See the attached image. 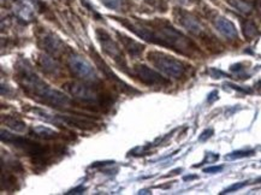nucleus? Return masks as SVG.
I'll list each match as a JSON object with an SVG mask.
<instances>
[{
  "label": "nucleus",
  "instance_id": "23",
  "mask_svg": "<svg viewBox=\"0 0 261 195\" xmlns=\"http://www.w3.org/2000/svg\"><path fill=\"white\" fill-rule=\"evenodd\" d=\"M212 134H213L212 130H206V132H203V133H202V135L200 136V140H201V141H205L206 139H208V137L212 136Z\"/></svg>",
  "mask_w": 261,
  "mask_h": 195
},
{
  "label": "nucleus",
  "instance_id": "10",
  "mask_svg": "<svg viewBox=\"0 0 261 195\" xmlns=\"http://www.w3.org/2000/svg\"><path fill=\"white\" fill-rule=\"evenodd\" d=\"M39 46L42 50H45L48 55L59 56L64 52V42L60 40L58 36H56L52 33H46L39 39Z\"/></svg>",
  "mask_w": 261,
  "mask_h": 195
},
{
  "label": "nucleus",
  "instance_id": "16",
  "mask_svg": "<svg viewBox=\"0 0 261 195\" xmlns=\"http://www.w3.org/2000/svg\"><path fill=\"white\" fill-rule=\"evenodd\" d=\"M232 8H235L237 11L248 15L254 10V2L253 0H226Z\"/></svg>",
  "mask_w": 261,
  "mask_h": 195
},
{
  "label": "nucleus",
  "instance_id": "8",
  "mask_svg": "<svg viewBox=\"0 0 261 195\" xmlns=\"http://www.w3.org/2000/svg\"><path fill=\"white\" fill-rule=\"evenodd\" d=\"M68 66L73 75L83 81H96V72L94 68L85 58L77 55H71L68 58Z\"/></svg>",
  "mask_w": 261,
  "mask_h": 195
},
{
  "label": "nucleus",
  "instance_id": "1",
  "mask_svg": "<svg viewBox=\"0 0 261 195\" xmlns=\"http://www.w3.org/2000/svg\"><path fill=\"white\" fill-rule=\"evenodd\" d=\"M115 19L145 41L167 47L183 56H193L197 51V47L187 36H184L164 19L132 21V19L118 17H115Z\"/></svg>",
  "mask_w": 261,
  "mask_h": 195
},
{
  "label": "nucleus",
  "instance_id": "21",
  "mask_svg": "<svg viewBox=\"0 0 261 195\" xmlns=\"http://www.w3.org/2000/svg\"><path fill=\"white\" fill-rule=\"evenodd\" d=\"M252 154H253V151H249V152H243V151H241V152H235V153L230 154V156H227L226 158H229V159H231V158L248 157V156H252Z\"/></svg>",
  "mask_w": 261,
  "mask_h": 195
},
{
  "label": "nucleus",
  "instance_id": "13",
  "mask_svg": "<svg viewBox=\"0 0 261 195\" xmlns=\"http://www.w3.org/2000/svg\"><path fill=\"white\" fill-rule=\"evenodd\" d=\"M39 66L42 69L43 72L48 74V75H59L62 71V66L57 60L51 56L41 55L39 56Z\"/></svg>",
  "mask_w": 261,
  "mask_h": 195
},
{
  "label": "nucleus",
  "instance_id": "24",
  "mask_svg": "<svg viewBox=\"0 0 261 195\" xmlns=\"http://www.w3.org/2000/svg\"><path fill=\"white\" fill-rule=\"evenodd\" d=\"M222 166H214V167H208V169H205V173H218V171L222 170Z\"/></svg>",
  "mask_w": 261,
  "mask_h": 195
},
{
  "label": "nucleus",
  "instance_id": "9",
  "mask_svg": "<svg viewBox=\"0 0 261 195\" xmlns=\"http://www.w3.org/2000/svg\"><path fill=\"white\" fill-rule=\"evenodd\" d=\"M90 56H92V58H93V60H94L95 65L98 66L100 71H101L103 75H105L107 80L111 81L113 85H115V87L119 88L120 90H122V92H124V93H132V94L133 93H139L137 90L130 88V87L126 85V83H124L122 80L118 79L116 74L112 71V69L110 68L109 65H107L105 60H103L101 57L99 56L98 52L94 51V50H92V51H90Z\"/></svg>",
  "mask_w": 261,
  "mask_h": 195
},
{
  "label": "nucleus",
  "instance_id": "4",
  "mask_svg": "<svg viewBox=\"0 0 261 195\" xmlns=\"http://www.w3.org/2000/svg\"><path fill=\"white\" fill-rule=\"evenodd\" d=\"M147 59L152 64L156 70L163 72L164 75L169 77L179 79L186 72V65L180 60L173 58L171 56H167L165 53L158 51H150L147 55Z\"/></svg>",
  "mask_w": 261,
  "mask_h": 195
},
{
  "label": "nucleus",
  "instance_id": "11",
  "mask_svg": "<svg viewBox=\"0 0 261 195\" xmlns=\"http://www.w3.org/2000/svg\"><path fill=\"white\" fill-rule=\"evenodd\" d=\"M177 21L179 22V25L184 27L188 32L192 33L193 35L196 36H201L205 30H203L202 26L200 25V22L194 17V16L189 15L188 12H184V11H178L175 13Z\"/></svg>",
  "mask_w": 261,
  "mask_h": 195
},
{
  "label": "nucleus",
  "instance_id": "25",
  "mask_svg": "<svg viewBox=\"0 0 261 195\" xmlns=\"http://www.w3.org/2000/svg\"><path fill=\"white\" fill-rule=\"evenodd\" d=\"M180 2H182L183 4H187V3H188V0H180Z\"/></svg>",
  "mask_w": 261,
  "mask_h": 195
},
{
  "label": "nucleus",
  "instance_id": "22",
  "mask_svg": "<svg viewBox=\"0 0 261 195\" xmlns=\"http://www.w3.org/2000/svg\"><path fill=\"white\" fill-rule=\"evenodd\" d=\"M86 190V188L83 187V186H80V187H77V188H75V189H72V190H70L68 194H82L83 191Z\"/></svg>",
  "mask_w": 261,
  "mask_h": 195
},
{
  "label": "nucleus",
  "instance_id": "12",
  "mask_svg": "<svg viewBox=\"0 0 261 195\" xmlns=\"http://www.w3.org/2000/svg\"><path fill=\"white\" fill-rule=\"evenodd\" d=\"M213 25L216 27V29L227 39H236L237 38V29L235 25L231 21L225 17H217L213 21Z\"/></svg>",
  "mask_w": 261,
  "mask_h": 195
},
{
  "label": "nucleus",
  "instance_id": "3",
  "mask_svg": "<svg viewBox=\"0 0 261 195\" xmlns=\"http://www.w3.org/2000/svg\"><path fill=\"white\" fill-rule=\"evenodd\" d=\"M2 141L15 146L16 149L22 151L27 156L32 157L33 160L36 161V163L45 160V158H47L49 154L47 147H43L41 143L35 142V141L30 139H25V137L15 135V134L5 132V130H2Z\"/></svg>",
  "mask_w": 261,
  "mask_h": 195
},
{
  "label": "nucleus",
  "instance_id": "2",
  "mask_svg": "<svg viewBox=\"0 0 261 195\" xmlns=\"http://www.w3.org/2000/svg\"><path fill=\"white\" fill-rule=\"evenodd\" d=\"M16 80L27 95L36 102L56 109H68L72 105L68 95L51 88L45 81L40 79L27 60H19L16 64Z\"/></svg>",
  "mask_w": 261,
  "mask_h": 195
},
{
  "label": "nucleus",
  "instance_id": "19",
  "mask_svg": "<svg viewBox=\"0 0 261 195\" xmlns=\"http://www.w3.org/2000/svg\"><path fill=\"white\" fill-rule=\"evenodd\" d=\"M243 33L246 35V38H253V36L256 35L257 28L255 23L252 21H247L243 23Z\"/></svg>",
  "mask_w": 261,
  "mask_h": 195
},
{
  "label": "nucleus",
  "instance_id": "14",
  "mask_svg": "<svg viewBox=\"0 0 261 195\" xmlns=\"http://www.w3.org/2000/svg\"><path fill=\"white\" fill-rule=\"evenodd\" d=\"M116 34L119 38V41H120V43H122V46L124 47L126 51H128L130 56L134 57V58H137V57L141 55L143 48H145V46L141 45V43L134 41V40L128 38V36L120 34V33H118V32H117Z\"/></svg>",
  "mask_w": 261,
  "mask_h": 195
},
{
  "label": "nucleus",
  "instance_id": "18",
  "mask_svg": "<svg viewBox=\"0 0 261 195\" xmlns=\"http://www.w3.org/2000/svg\"><path fill=\"white\" fill-rule=\"evenodd\" d=\"M33 133H34L38 137H41V139H45V140H53V139H58L59 137L58 133L55 132V130L49 129L47 127L33 128Z\"/></svg>",
  "mask_w": 261,
  "mask_h": 195
},
{
  "label": "nucleus",
  "instance_id": "15",
  "mask_svg": "<svg viewBox=\"0 0 261 195\" xmlns=\"http://www.w3.org/2000/svg\"><path fill=\"white\" fill-rule=\"evenodd\" d=\"M12 10L23 21L30 22L34 18V13H33L32 8L27 3L23 2V0H15L12 3Z\"/></svg>",
  "mask_w": 261,
  "mask_h": 195
},
{
  "label": "nucleus",
  "instance_id": "6",
  "mask_svg": "<svg viewBox=\"0 0 261 195\" xmlns=\"http://www.w3.org/2000/svg\"><path fill=\"white\" fill-rule=\"evenodd\" d=\"M63 88L70 95L76 98V99L81 100L85 103H100L101 102V96L100 93L93 86L87 85V83L79 82V81H70L66 82Z\"/></svg>",
  "mask_w": 261,
  "mask_h": 195
},
{
  "label": "nucleus",
  "instance_id": "20",
  "mask_svg": "<svg viewBox=\"0 0 261 195\" xmlns=\"http://www.w3.org/2000/svg\"><path fill=\"white\" fill-rule=\"evenodd\" d=\"M106 8L111 9V10H116V11H119L123 6V2L122 0H100Z\"/></svg>",
  "mask_w": 261,
  "mask_h": 195
},
{
  "label": "nucleus",
  "instance_id": "17",
  "mask_svg": "<svg viewBox=\"0 0 261 195\" xmlns=\"http://www.w3.org/2000/svg\"><path fill=\"white\" fill-rule=\"evenodd\" d=\"M3 123H5L6 126H8L10 129H12L13 132L16 133H24L27 127H25V123L23 122L22 119L19 118H16V117H12V116H6V117H3L2 118Z\"/></svg>",
  "mask_w": 261,
  "mask_h": 195
},
{
  "label": "nucleus",
  "instance_id": "7",
  "mask_svg": "<svg viewBox=\"0 0 261 195\" xmlns=\"http://www.w3.org/2000/svg\"><path fill=\"white\" fill-rule=\"evenodd\" d=\"M133 76L137 77L140 82L148 87H163L170 83V81L163 77L159 72L148 68V66L143 65V64H139V65L134 66Z\"/></svg>",
  "mask_w": 261,
  "mask_h": 195
},
{
  "label": "nucleus",
  "instance_id": "5",
  "mask_svg": "<svg viewBox=\"0 0 261 195\" xmlns=\"http://www.w3.org/2000/svg\"><path fill=\"white\" fill-rule=\"evenodd\" d=\"M95 35L100 45L102 47V51L106 53L110 58L113 59V62L120 70L128 74V64H126V59L124 55H123L122 48L117 43L115 40L111 38L109 33L105 32L103 29L98 28L95 30Z\"/></svg>",
  "mask_w": 261,
  "mask_h": 195
}]
</instances>
